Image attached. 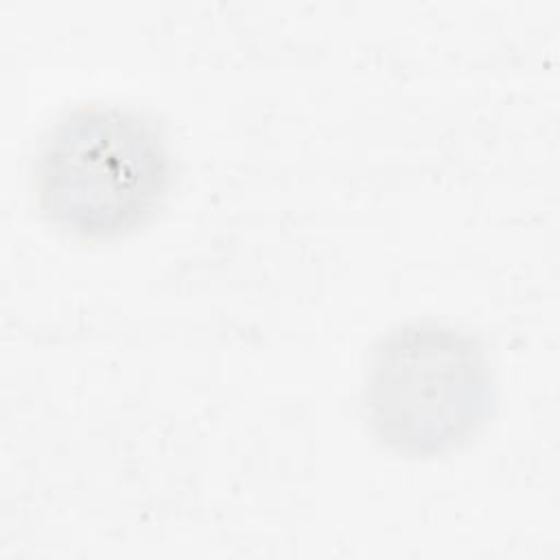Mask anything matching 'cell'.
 <instances>
[{"instance_id": "6da1fadb", "label": "cell", "mask_w": 560, "mask_h": 560, "mask_svg": "<svg viewBox=\"0 0 560 560\" xmlns=\"http://www.w3.org/2000/svg\"><path fill=\"white\" fill-rule=\"evenodd\" d=\"M171 153L142 112L105 101L68 107L44 131L35 201L44 219L77 238H109L144 223L171 186Z\"/></svg>"}, {"instance_id": "7a4b0ae2", "label": "cell", "mask_w": 560, "mask_h": 560, "mask_svg": "<svg viewBox=\"0 0 560 560\" xmlns=\"http://www.w3.org/2000/svg\"><path fill=\"white\" fill-rule=\"evenodd\" d=\"M492 370L462 326L411 319L372 346L363 407L374 435L396 453L429 457L457 448L486 422Z\"/></svg>"}]
</instances>
